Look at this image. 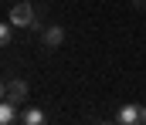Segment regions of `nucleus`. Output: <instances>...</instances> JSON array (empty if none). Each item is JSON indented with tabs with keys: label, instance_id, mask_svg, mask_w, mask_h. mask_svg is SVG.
Instances as JSON below:
<instances>
[{
	"label": "nucleus",
	"instance_id": "8",
	"mask_svg": "<svg viewBox=\"0 0 146 125\" xmlns=\"http://www.w3.org/2000/svg\"><path fill=\"white\" fill-rule=\"evenodd\" d=\"M3 98H7V84L0 81V101H3Z\"/></svg>",
	"mask_w": 146,
	"mask_h": 125
},
{
	"label": "nucleus",
	"instance_id": "1",
	"mask_svg": "<svg viewBox=\"0 0 146 125\" xmlns=\"http://www.w3.org/2000/svg\"><path fill=\"white\" fill-rule=\"evenodd\" d=\"M14 27H34L37 24V14H34V7L27 3V0H17V7L10 10V17H7Z\"/></svg>",
	"mask_w": 146,
	"mask_h": 125
},
{
	"label": "nucleus",
	"instance_id": "6",
	"mask_svg": "<svg viewBox=\"0 0 146 125\" xmlns=\"http://www.w3.org/2000/svg\"><path fill=\"white\" fill-rule=\"evenodd\" d=\"M21 122L24 125H41L44 122V112H41V108H27V112L21 115Z\"/></svg>",
	"mask_w": 146,
	"mask_h": 125
},
{
	"label": "nucleus",
	"instance_id": "7",
	"mask_svg": "<svg viewBox=\"0 0 146 125\" xmlns=\"http://www.w3.org/2000/svg\"><path fill=\"white\" fill-rule=\"evenodd\" d=\"M10 27H14L10 20H0V44H7V41H10Z\"/></svg>",
	"mask_w": 146,
	"mask_h": 125
},
{
	"label": "nucleus",
	"instance_id": "2",
	"mask_svg": "<svg viewBox=\"0 0 146 125\" xmlns=\"http://www.w3.org/2000/svg\"><path fill=\"white\" fill-rule=\"evenodd\" d=\"M115 122H119V125H139V122H146V108H143V105H136V101H129V105L119 108Z\"/></svg>",
	"mask_w": 146,
	"mask_h": 125
},
{
	"label": "nucleus",
	"instance_id": "3",
	"mask_svg": "<svg viewBox=\"0 0 146 125\" xmlns=\"http://www.w3.org/2000/svg\"><path fill=\"white\" fill-rule=\"evenodd\" d=\"M61 41H65V31H61V27H44V31H41V44H44L48 51L61 47Z\"/></svg>",
	"mask_w": 146,
	"mask_h": 125
},
{
	"label": "nucleus",
	"instance_id": "4",
	"mask_svg": "<svg viewBox=\"0 0 146 125\" xmlns=\"http://www.w3.org/2000/svg\"><path fill=\"white\" fill-rule=\"evenodd\" d=\"M7 98H10L14 105H21V101L27 98V81H21V78H14V81L7 84Z\"/></svg>",
	"mask_w": 146,
	"mask_h": 125
},
{
	"label": "nucleus",
	"instance_id": "9",
	"mask_svg": "<svg viewBox=\"0 0 146 125\" xmlns=\"http://www.w3.org/2000/svg\"><path fill=\"white\" fill-rule=\"evenodd\" d=\"M133 3H136V7H139V3H146V0H133Z\"/></svg>",
	"mask_w": 146,
	"mask_h": 125
},
{
	"label": "nucleus",
	"instance_id": "5",
	"mask_svg": "<svg viewBox=\"0 0 146 125\" xmlns=\"http://www.w3.org/2000/svg\"><path fill=\"white\" fill-rule=\"evenodd\" d=\"M10 122H17V105L10 98H3L0 101V125H10Z\"/></svg>",
	"mask_w": 146,
	"mask_h": 125
}]
</instances>
